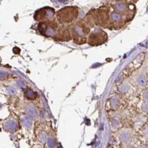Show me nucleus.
Listing matches in <instances>:
<instances>
[{
	"label": "nucleus",
	"instance_id": "nucleus-1",
	"mask_svg": "<svg viewBox=\"0 0 148 148\" xmlns=\"http://www.w3.org/2000/svg\"><path fill=\"white\" fill-rule=\"evenodd\" d=\"M79 10L77 7L70 6L61 9L57 12V18L60 24H68L77 18Z\"/></svg>",
	"mask_w": 148,
	"mask_h": 148
},
{
	"label": "nucleus",
	"instance_id": "nucleus-2",
	"mask_svg": "<svg viewBox=\"0 0 148 148\" xmlns=\"http://www.w3.org/2000/svg\"><path fill=\"white\" fill-rule=\"evenodd\" d=\"M88 27L85 24L77 23L72 27L71 33L73 36L74 42L77 45H83L86 42V35L89 33Z\"/></svg>",
	"mask_w": 148,
	"mask_h": 148
},
{
	"label": "nucleus",
	"instance_id": "nucleus-3",
	"mask_svg": "<svg viewBox=\"0 0 148 148\" xmlns=\"http://www.w3.org/2000/svg\"><path fill=\"white\" fill-rule=\"evenodd\" d=\"M108 36L105 32L101 29H98L92 32L88 38V43L91 46H97L105 42Z\"/></svg>",
	"mask_w": 148,
	"mask_h": 148
},
{
	"label": "nucleus",
	"instance_id": "nucleus-4",
	"mask_svg": "<svg viewBox=\"0 0 148 148\" xmlns=\"http://www.w3.org/2000/svg\"><path fill=\"white\" fill-rule=\"evenodd\" d=\"M58 23L55 21L48 20L47 21H43L39 24V29L41 34L47 36H53L58 30Z\"/></svg>",
	"mask_w": 148,
	"mask_h": 148
},
{
	"label": "nucleus",
	"instance_id": "nucleus-5",
	"mask_svg": "<svg viewBox=\"0 0 148 148\" xmlns=\"http://www.w3.org/2000/svg\"><path fill=\"white\" fill-rule=\"evenodd\" d=\"M54 10L50 8H44L36 12L34 18L36 21L49 20L53 16Z\"/></svg>",
	"mask_w": 148,
	"mask_h": 148
},
{
	"label": "nucleus",
	"instance_id": "nucleus-6",
	"mask_svg": "<svg viewBox=\"0 0 148 148\" xmlns=\"http://www.w3.org/2000/svg\"><path fill=\"white\" fill-rule=\"evenodd\" d=\"M54 39L60 41H68L71 39V35L69 29L66 26H62L55 34Z\"/></svg>",
	"mask_w": 148,
	"mask_h": 148
}]
</instances>
